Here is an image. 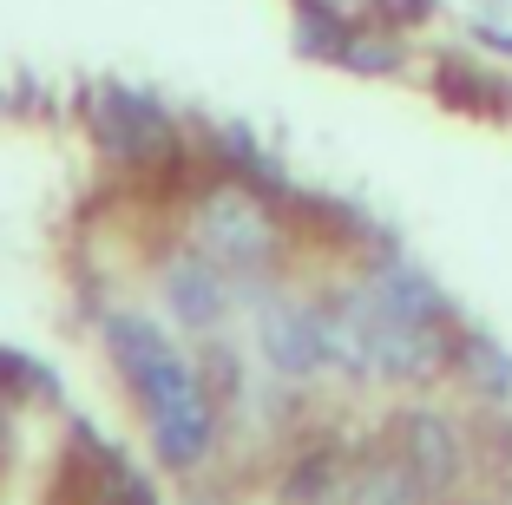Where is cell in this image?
I'll list each match as a JSON object with an SVG mask.
<instances>
[{
    "label": "cell",
    "instance_id": "6da1fadb",
    "mask_svg": "<svg viewBox=\"0 0 512 505\" xmlns=\"http://www.w3.org/2000/svg\"><path fill=\"white\" fill-rule=\"evenodd\" d=\"M119 368L132 374V394L151 414V440L165 453V466H197L211 453V407H204V387L184 368V355L165 342V328H151L145 315H119L106 328Z\"/></svg>",
    "mask_w": 512,
    "mask_h": 505
},
{
    "label": "cell",
    "instance_id": "7a4b0ae2",
    "mask_svg": "<svg viewBox=\"0 0 512 505\" xmlns=\"http://www.w3.org/2000/svg\"><path fill=\"white\" fill-rule=\"evenodd\" d=\"M204 243H211L217 263H256L263 243H270V223H263V210L250 197L217 191V204L204 210Z\"/></svg>",
    "mask_w": 512,
    "mask_h": 505
},
{
    "label": "cell",
    "instance_id": "3957f363",
    "mask_svg": "<svg viewBox=\"0 0 512 505\" xmlns=\"http://www.w3.org/2000/svg\"><path fill=\"white\" fill-rule=\"evenodd\" d=\"M401 460H407V473L421 479V486H447L453 466H460V446H453L447 420L407 414V420H401Z\"/></svg>",
    "mask_w": 512,
    "mask_h": 505
},
{
    "label": "cell",
    "instance_id": "277c9868",
    "mask_svg": "<svg viewBox=\"0 0 512 505\" xmlns=\"http://www.w3.org/2000/svg\"><path fill=\"white\" fill-rule=\"evenodd\" d=\"M171 302H178L184 322H217L224 315V283H217L211 263H184L178 276H171Z\"/></svg>",
    "mask_w": 512,
    "mask_h": 505
},
{
    "label": "cell",
    "instance_id": "5b68a950",
    "mask_svg": "<svg viewBox=\"0 0 512 505\" xmlns=\"http://www.w3.org/2000/svg\"><path fill=\"white\" fill-rule=\"evenodd\" d=\"M112 505H151V492L138 486V479H119V492H112Z\"/></svg>",
    "mask_w": 512,
    "mask_h": 505
},
{
    "label": "cell",
    "instance_id": "8992f818",
    "mask_svg": "<svg viewBox=\"0 0 512 505\" xmlns=\"http://www.w3.org/2000/svg\"><path fill=\"white\" fill-rule=\"evenodd\" d=\"M0 427H7V414H0Z\"/></svg>",
    "mask_w": 512,
    "mask_h": 505
}]
</instances>
